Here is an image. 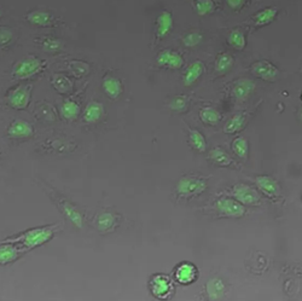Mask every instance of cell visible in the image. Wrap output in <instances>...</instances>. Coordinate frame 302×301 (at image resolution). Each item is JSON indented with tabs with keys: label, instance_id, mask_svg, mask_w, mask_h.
I'll list each match as a JSON object with an SVG mask.
<instances>
[{
	"label": "cell",
	"instance_id": "cell-1",
	"mask_svg": "<svg viewBox=\"0 0 302 301\" xmlns=\"http://www.w3.org/2000/svg\"><path fill=\"white\" fill-rule=\"evenodd\" d=\"M53 234H55V226H44V228L28 230V231L23 232L22 235L10 237L4 242L19 243L25 249H32V248L41 246L45 242L51 240Z\"/></svg>",
	"mask_w": 302,
	"mask_h": 301
},
{
	"label": "cell",
	"instance_id": "cell-2",
	"mask_svg": "<svg viewBox=\"0 0 302 301\" xmlns=\"http://www.w3.org/2000/svg\"><path fill=\"white\" fill-rule=\"evenodd\" d=\"M207 189V182L196 177H184L178 182L177 191L182 196L192 197L201 195Z\"/></svg>",
	"mask_w": 302,
	"mask_h": 301
},
{
	"label": "cell",
	"instance_id": "cell-3",
	"mask_svg": "<svg viewBox=\"0 0 302 301\" xmlns=\"http://www.w3.org/2000/svg\"><path fill=\"white\" fill-rule=\"evenodd\" d=\"M150 290L154 294V296L159 297V299L170 297L174 290L171 277L164 273L155 274L150 281Z\"/></svg>",
	"mask_w": 302,
	"mask_h": 301
},
{
	"label": "cell",
	"instance_id": "cell-4",
	"mask_svg": "<svg viewBox=\"0 0 302 301\" xmlns=\"http://www.w3.org/2000/svg\"><path fill=\"white\" fill-rule=\"evenodd\" d=\"M44 62L38 60L34 56L27 57L25 60H22L15 67L14 75L19 79H28L31 76H34L35 74H38L43 69Z\"/></svg>",
	"mask_w": 302,
	"mask_h": 301
},
{
	"label": "cell",
	"instance_id": "cell-5",
	"mask_svg": "<svg viewBox=\"0 0 302 301\" xmlns=\"http://www.w3.org/2000/svg\"><path fill=\"white\" fill-rule=\"evenodd\" d=\"M232 196L243 206H259L261 203V197L255 189L249 185H236L232 190Z\"/></svg>",
	"mask_w": 302,
	"mask_h": 301
},
{
	"label": "cell",
	"instance_id": "cell-6",
	"mask_svg": "<svg viewBox=\"0 0 302 301\" xmlns=\"http://www.w3.org/2000/svg\"><path fill=\"white\" fill-rule=\"evenodd\" d=\"M217 209L220 215L227 218H241L245 214V208L242 203L231 197H223L217 202Z\"/></svg>",
	"mask_w": 302,
	"mask_h": 301
},
{
	"label": "cell",
	"instance_id": "cell-7",
	"mask_svg": "<svg viewBox=\"0 0 302 301\" xmlns=\"http://www.w3.org/2000/svg\"><path fill=\"white\" fill-rule=\"evenodd\" d=\"M31 85H21L8 94V100L14 109H26L31 102Z\"/></svg>",
	"mask_w": 302,
	"mask_h": 301
},
{
	"label": "cell",
	"instance_id": "cell-8",
	"mask_svg": "<svg viewBox=\"0 0 302 301\" xmlns=\"http://www.w3.org/2000/svg\"><path fill=\"white\" fill-rule=\"evenodd\" d=\"M251 73L256 78L266 81H274L279 76L278 68L268 61H257L251 66Z\"/></svg>",
	"mask_w": 302,
	"mask_h": 301
},
{
	"label": "cell",
	"instance_id": "cell-9",
	"mask_svg": "<svg viewBox=\"0 0 302 301\" xmlns=\"http://www.w3.org/2000/svg\"><path fill=\"white\" fill-rule=\"evenodd\" d=\"M174 276L180 284H191L198 278V268L192 262L184 261L178 265Z\"/></svg>",
	"mask_w": 302,
	"mask_h": 301
},
{
	"label": "cell",
	"instance_id": "cell-10",
	"mask_svg": "<svg viewBox=\"0 0 302 301\" xmlns=\"http://www.w3.org/2000/svg\"><path fill=\"white\" fill-rule=\"evenodd\" d=\"M158 63L160 66L170 68V69H179L184 66V58L178 52L172 50H165L158 56Z\"/></svg>",
	"mask_w": 302,
	"mask_h": 301
},
{
	"label": "cell",
	"instance_id": "cell-11",
	"mask_svg": "<svg viewBox=\"0 0 302 301\" xmlns=\"http://www.w3.org/2000/svg\"><path fill=\"white\" fill-rule=\"evenodd\" d=\"M254 90H255V84L253 81L249 79H239L233 84L231 94L237 100H245L254 92Z\"/></svg>",
	"mask_w": 302,
	"mask_h": 301
},
{
	"label": "cell",
	"instance_id": "cell-12",
	"mask_svg": "<svg viewBox=\"0 0 302 301\" xmlns=\"http://www.w3.org/2000/svg\"><path fill=\"white\" fill-rule=\"evenodd\" d=\"M257 188L262 191L263 194L269 197H278L280 195V188L277 181H274L272 177L260 176L255 179Z\"/></svg>",
	"mask_w": 302,
	"mask_h": 301
},
{
	"label": "cell",
	"instance_id": "cell-13",
	"mask_svg": "<svg viewBox=\"0 0 302 301\" xmlns=\"http://www.w3.org/2000/svg\"><path fill=\"white\" fill-rule=\"evenodd\" d=\"M8 134L11 138H28L33 134V127L25 120H15L8 129Z\"/></svg>",
	"mask_w": 302,
	"mask_h": 301
},
{
	"label": "cell",
	"instance_id": "cell-14",
	"mask_svg": "<svg viewBox=\"0 0 302 301\" xmlns=\"http://www.w3.org/2000/svg\"><path fill=\"white\" fill-rule=\"evenodd\" d=\"M173 17L170 11H162L156 20V35L158 38H165L173 29Z\"/></svg>",
	"mask_w": 302,
	"mask_h": 301
},
{
	"label": "cell",
	"instance_id": "cell-15",
	"mask_svg": "<svg viewBox=\"0 0 302 301\" xmlns=\"http://www.w3.org/2000/svg\"><path fill=\"white\" fill-rule=\"evenodd\" d=\"M103 91L109 98L111 99H116L121 93H122V84L118 79L115 78V76L111 75H106L104 79H103Z\"/></svg>",
	"mask_w": 302,
	"mask_h": 301
},
{
	"label": "cell",
	"instance_id": "cell-16",
	"mask_svg": "<svg viewBox=\"0 0 302 301\" xmlns=\"http://www.w3.org/2000/svg\"><path fill=\"white\" fill-rule=\"evenodd\" d=\"M22 250L23 249H21L19 246H15L13 243L10 244L9 242H3V244H0V265L16 260Z\"/></svg>",
	"mask_w": 302,
	"mask_h": 301
},
{
	"label": "cell",
	"instance_id": "cell-17",
	"mask_svg": "<svg viewBox=\"0 0 302 301\" xmlns=\"http://www.w3.org/2000/svg\"><path fill=\"white\" fill-rule=\"evenodd\" d=\"M104 115V107L99 102L88 103L84 111V120L87 123H96Z\"/></svg>",
	"mask_w": 302,
	"mask_h": 301
},
{
	"label": "cell",
	"instance_id": "cell-18",
	"mask_svg": "<svg viewBox=\"0 0 302 301\" xmlns=\"http://www.w3.org/2000/svg\"><path fill=\"white\" fill-rule=\"evenodd\" d=\"M59 206H61L62 212L66 214V217L72 221L76 228H82V223H84V220H82L81 214H80V212L74 207L72 203L68 202L66 200L61 199L59 200Z\"/></svg>",
	"mask_w": 302,
	"mask_h": 301
},
{
	"label": "cell",
	"instance_id": "cell-19",
	"mask_svg": "<svg viewBox=\"0 0 302 301\" xmlns=\"http://www.w3.org/2000/svg\"><path fill=\"white\" fill-rule=\"evenodd\" d=\"M204 70V66L201 61H196L189 66L184 75V85L185 86H191L196 82L198 79L202 76Z\"/></svg>",
	"mask_w": 302,
	"mask_h": 301
},
{
	"label": "cell",
	"instance_id": "cell-20",
	"mask_svg": "<svg viewBox=\"0 0 302 301\" xmlns=\"http://www.w3.org/2000/svg\"><path fill=\"white\" fill-rule=\"evenodd\" d=\"M278 10L276 8H266L263 10L259 11L255 16L253 17L254 26L255 27H263V26H267L271 22H273L274 19L277 17Z\"/></svg>",
	"mask_w": 302,
	"mask_h": 301
},
{
	"label": "cell",
	"instance_id": "cell-21",
	"mask_svg": "<svg viewBox=\"0 0 302 301\" xmlns=\"http://www.w3.org/2000/svg\"><path fill=\"white\" fill-rule=\"evenodd\" d=\"M232 152L235 153L237 158L242 160H247L248 154H249V141L244 137H237L232 141Z\"/></svg>",
	"mask_w": 302,
	"mask_h": 301
},
{
	"label": "cell",
	"instance_id": "cell-22",
	"mask_svg": "<svg viewBox=\"0 0 302 301\" xmlns=\"http://www.w3.org/2000/svg\"><path fill=\"white\" fill-rule=\"evenodd\" d=\"M209 159L214 162L215 165L221 167L230 166L233 164V160L227 155L226 152H224L221 147H214L213 150H210L209 153Z\"/></svg>",
	"mask_w": 302,
	"mask_h": 301
},
{
	"label": "cell",
	"instance_id": "cell-23",
	"mask_svg": "<svg viewBox=\"0 0 302 301\" xmlns=\"http://www.w3.org/2000/svg\"><path fill=\"white\" fill-rule=\"evenodd\" d=\"M226 287H225L224 282L220 278H213L210 279L208 284H207V291H208V296L210 299H220L225 294Z\"/></svg>",
	"mask_w": 302,
	"mask_h": 301
},
{
	"label": "cell",
	"instance_id": "cell-24",
	"mask_svg": "<svg viewBox=\"0 0 302 301\" xmlns=\"http://www.w3.org/2000/svg\"><path fill=\"white\" fill-rule=\"evenodd\" d=\"M245 122V115L244 114H236L233 115L231 119L227 121L226 126L224 127V132L227 134L237 133L238 131H241L244 127Z\"/></svg>",
	"mask_w": 302,
	"mask_h": 301
},
{
	"label": "cell",
	"instance_id": "cell-25",
	"mask_svg": "<svg viewBox=\"0 0 302 301\" xmlns=\"http://www.w3.org/2000/svg\"><path fill=\"white\" fill-rule=\"evenodd\" d=\"M200 117L201 120H202V122L206 123V125L214 126L217 125V123H219V121L221 120V114L219 113L217 109L207 107L201 109Z\"/></svg>",
	"mask_w": 302,
	"mask_h": 301
},
{
	"label": "cell",
	"instance_id": "cell-26",
	"mask_svg": "<svg viewBox=\"0 0 302 301\" xmlns=\"http://www.w3.org/2000/svg\"><path fill=\"white\" fill-rule=\"evenodd\" d=\"M233 62H235L233 57L230 54H226V52L220 54L218 56L217 61H215V72L223 75V74L227 73L232 68Z\"/></svg>",
	"mask_w": 302,
	"mask_h": 301
},
{
	"label": "cell",
	"instance_id": "cell-27",
	"mask_svg": "<svg viewBox=\"0 0 302 301\" xmlns=\"http://www.w3.org/2000/svg\"><path fill=\"white\" fill-rule=\"evenodd\" d=\"M27 19L33 25L41 26V27L50 26L52 22L51 15L49 13H45V11H33V13H31L27 16Z\"/></svg>",
	"mask_w": 302,
	"mask_h": 301
},
{
	"label": "cell",
	"instance_id": "cell-28",
	"mask_svg": "<svg viewBox=\"0 0 302 301\" xmlns=\"http://www.w3.org/2000/svg\"><path fill=\"white\" fill-rule=\"evenodd\" d=\"M61 113L63 115L64 119L67 120H74L76 119L80 113V107L76 102L74 100H66V102L62 104Z\"/></svg>",
	"mask_w": 302,
	"mask_h": 301
},
{
	"label": "cell",
	"instance_id": "cell-29",
	"mask_svg": "<svg viewBox=\"0 0 302 301\" xmlns=\"http://www.w3.org/2000/svg\"><path fill=\"white\" fill-rule=\"evenodd\" d=\"M227 41H229V44L233 47V49L238 50V51L243 50L245 45H247V41H245L243 32L239 31V29H236V31L231 32L229 38H227Z\"/></svg>",
	"mask_w": 302,
	"mask_h": 301
},
{
	"label": "cell",
	"instance_id": "cell-30",
	"mask_svg": "<svg viewBox=\"0 0 302 301\" xmlns=\"http://www.w3.org/2000/svg\"><path fill=\"white\" fill-rule=\"evenodd\" d=\"M190 144L195 150L200 153H204L207 149V141L204 135L197 129H190Z\"/></svg>",
	"mask_w": 302,
	"mask_h": 301
},
{
	"label": "cell",
	"instance_id": "cell-31",
	"mask_svg": "<svg viewBox=\"0 0 302 301\" xmlns=\"http://www.w3.org/2000/svg\"><path fill=\"white\" fill-rule=\"evenodd\" d=\"M116 223V218L112 213H109V212H104L98 217V220H97V226H98L99 230L102 231H108L109 229H111L114 226V224Z\"/></svg>",
	"mask_w": 302,
	"mask_h": 301
},
{
	"label": "cell",
	"instance_id": "cell-32",
	"mask_svg": "<svg viewBox=\"0 0 302 301\" xmlns=\"http://www.w3.org/2000/svg\"><path fill=\"white\" fill-rule=\"evenodd\" d=\"M215 9V4L213 0H198L196 4V11L200 16H207L212 14Z\"/></svg>",
	"mask_w": 302,
	"mask_h": 301
},
{
	"label": "cell",
	"instance_id": "cell-33",
	"mask_svg": "<svg viewBox=\"0 0 302 301\" xmlns=\"http://www.w3.org/2000/svg\"><path fill=\"white\" fill-rule=\"evenodd\" d=\"M189 105V98L186 96H177L174 97L173 99L171 100L168 107H170L172 110L176 111H182L185 110Z\"/></svg>",
	"mask_w": 302,
	"mask_h": 301
},
{
	"label": "cell",
	"instance_id": "cell-34",
	"mask_svg": "<svg viewBox=\"0 0 302 301\" xmlns=\"http://www.w3.org/2000/svg\"><path fill=\"white\" fill-rule=\"evenodd\" d=\"M183 41H184L185 46L195 47L202 41V35L197 33V32H192V33H189L188 35H185Z\"/></svg>",
	"mask_w": 302,
	"mask_h": 301
},
{
	"label": "cell",
	"instance_id": "cell-35",
	"mask_svg": "<svg viewBox=\"0 0 302 301\" xmlns=\"http://www.w3.org/2000/svg\"><path fill=\"white\" fill-rule=\"evenodd\" d=\"M53 84H55L56 88H57L59 92H67V91H69L72 88V84H70L66 76H56V80Z\"/></svg>",
	"mask_w": 302,
	"mask_h": 301
},
{
	"label": "cell",
	"instance_id": "cell-36",
	"mask_svg": "<svg viewBox=\"0 0 302 301\" xmlns=\"http://www.w3.org/2000/svg\"><path fill=\"white\" fill-rule=\"evenodd\" d=\"M44 47H45L46 51H56V50L59 49V43L57 40L47 39L45 44H44Z\"/></svg>",
	"mask_w": 302,
	"mask_h": 301
},
{
	"label": "cell",
	"instance_id": "cell-37",
	"mask_svg": "<svg viewBox=\"0 0 302 301\" xmlns=\"http://www.w3.org/2000/svg\"><path fill=\"white\" fill-rule=\"evenodd\" d=\"M245 0H226L227 5L232 9V10H239L244 5Z\"/></svg>",
	"mask_w": 302,
	"mask_h": 301
},
{
	"label": "cell",
	"instance_id": "cell-38",
	"mask_svg": "<svg viewBox=\"0 0 302 301\" xmlns=\"http://www.w3.org/2000/svg\"><path fill=\"white\" fill-rule=\"evenodd\" d=\"M0 17H2V9H0Z\"/></svg>",
	"mask_w": 302,
	"mask_h": 301
}]
</instances>
